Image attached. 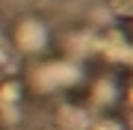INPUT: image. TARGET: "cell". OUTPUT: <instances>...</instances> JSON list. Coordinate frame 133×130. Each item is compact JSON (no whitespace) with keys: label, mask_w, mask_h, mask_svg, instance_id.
<instances>
[{"label":"cell","mask_w":133,"mask_h":130,"mask_svg":"<svg viewBox=\"0 0 133 130\" xmlns=\"http://www.w3.org/2000/svg\"><path fill=\"white\" fill-rule=\"evenodd\" d=\"M15 42H18V47L24 53H38V50H44V44H48V30H44L42 21L30 18V21H24V24L18 27Z\"/></svg>","instance_id":"obj_1"}]
</instances>
